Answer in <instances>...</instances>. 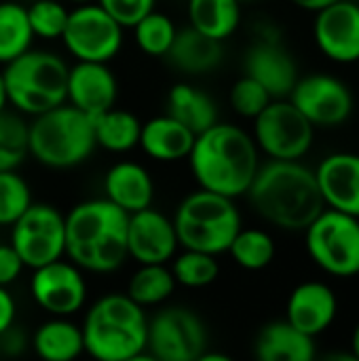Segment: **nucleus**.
<instances>
[{"mask_svg": "<svg viewBox=\"0 0 359 361\" xmlns=\"http://www.w3.org/2000/svg\"><path fill=\"white\" fill-rule=\"evenodd\" d=\"M239 2H250V0H239Z\"/></svg>", "mask_w": 359, "mask_h": 361, "instance_id": "8fccbe9b", "label": "nucleus"}, {"mask_svg": "<svg viewBox=\"0 0 359 361\" xmlns=\"http://www.w3.org/2000/svg\"><path fill=\"white\" fill-rule=\"evenodd\" d=\"M93 133L97 146H102L108 152L121 154L133 150L140 144L142 123L129 110L110 108L93 118Z\"/></svg>", "mask_w": 359, "mask_h": 361, "instance_id": "cd10ccee", "label": "nucleus"}, {"mask_svg": "<svg viewBox=\"0 0 359 361\" xmlns=\"http://www.w3.org/2000/svg\"><path fill=\"white\" fill-rule=\"evenodd\" d=\"M195 361H235L233 357L224 355V353H216V351H205L203 355H199Z\"/></svg>", "mask_w": 359, "mask_h": 361, "instance_id": "c03bdc74", "label": "nucleus"}, {"mask_svg": "<svg viewBox=\"0 0 359 361\" xmlns=\"http://www.w3.org/2000/svg\"><path fill=\"white\" fill-rule=\"evenodd\" d=\"M15 324V300L6 288H0V334Z\"/></svg>", "mask_w": 359, "mask_h": 361, "instance_id": "a19ab883", "label": "nucleus"}, {"mask_svg": "<svg viewBox=\"0 0 359 361\" xmlns=\"http://www.w3.org/2000/svg\"><path fill=\"white\" fill-rule=\"evenodd\" d=\"M23 262L11 243H0V288H8L23 271Z\"/></svg>", "mask_w": 359, "mask_h": 361, "instance_id": "58836bf2", "label": "nucleus"}, {"mask_svg": "<svg viewBox=\"0 0 359 361\" xmlns=\"http://www.w3.org/2000/svg\"><path fill=\"white\" fill-rule=\"evenodd\" d=\"M174 68H178L184 74H207L214 72L222 59H224V47L220 40H214L195 27L186 25L178 30L171 49L165 55Z\"/></svg>", "mask_w": 359, "mask_h": 361, "instance_id": "b1692460", "label": "nucleus"}, {"mask_svg": "<svg viewBox=\"0 0 359 361\" xmlns=\"http://www.w3.org/2000/svg\"><path fill=\"white\" fill-rule=\"evenodd\" d=\"M25 349H28L25 332L21 328H17L15 324L0 334V353H4L6 357H17Z\"/></svg>", "mask_w": 359, "mask_h": 361, "instance_id": "ea45409f", "label": "nucleus"}, {"mask_svg": "<svg viewBox=\"0 0 359 361\" xmlns=\"http://www.w3.org/2000/svg\"><path fill=\"white\" fill-rule=\"evenodd\" d=\"M313 36L317 49L336 63L359 61V2L336 0L315 13Z\"/></svg>", "mask_w": 359, "mask_h": 361, "instance_id": "2eb2a0df", "label": "nucleus"}, {"mask_svg": "<svg viewBox=\"0 0 359 361\" xmlns=\"http://www.w3.org/2000/svg\"><path fill=\"white\" fill-rule=\"evenodd\" d=\"M70 2H74V4H89V2H95V0H70Z\"/></svg>", "mask_w": 359, "mask_h": 361, "instance_id": "09e8293b", "label": "nucleus"}, {"mask_svg": "<svg viewBox=\"0 0 359 361\" xmlns=\"http://www.w3.org/2000/svg\"><path fill=\"white\" fill-rule=\"evenodd\" d=\"M87 361H95V360H87Z\"/></svg>", "mask_w": 359, "mask_h": 361, "instance_id": "3c124183", "label": "nucleus"}, {"mask_svg": "<svg viewBox=\"0 0 359 361\" xmlns=\"http://www.w3.org/2000/svg\"><path fill=\"white\" fill-rule=\"evenodd\" d=\"M245 76L260 82L273 99H288L298 76L294 57L281 47L279 36H260L245 53Z\"/></svg>", "mask_w": 359, "mask_h": 361, "instance_id": "f3484780", "label": "nucleus"}, {"mask_svg": "<svg viewBox=\"0 0 359 361\" xmlns=\"http://www.w3.org/2000/svg\"><path fill=\"white\" fill-rule=\"evenodd\" d=\"M28 8L19 2H0V63H11L32 49Z\"/></svg>", "mask_w": 359, "mask_h": 361, "instance_id": "c85d7f7f", "label": "nucleus"}, {"mask_svg": "<svg viewBox=\"0 0 359 361\" xmlns=\"http://www.w3.org/2000/svg\"><path fill=\"white\" fill-rule=\"evenodd\" d=\"M174 220L148 207L127 218V252L140 264H167L178 252Z\"/></svg>", "mask_w": 359, "mask_h": 361, "instance_id": "dca6fc26", "label": "nucleus"}, {"mask_svg": "<svg viewBox=\"0 0 359 361\" xmlns=\"http://www.w3.org/2000/svg\"><path fill=\"white\" fill-rule=\"evenodd\" d=\"M30 205L28 182L17 171H0V226H13Z\"/></svg>", "mask_w": 359, "mask_h": 361, "instance_id": "c9c22d12", "label": "nucleus"}, {"mask_svg": "<svg viewBox=\"0 0 359 361\" xmlns=\"http://www.w3.org/2000/svg\"><path fill=\"white\" fill-rule=\"evenodd\" d=\"M118 95L116 76L106 63L76 61L68 70V97L66 102L87 116L95 118L114 108Z\"/></svg>", "mask_w": 359, "mask_h": 361, "instance_id": "6ab92c4d", "label": "nucleus"}, {"mask_svg": "<svg viewBox=\"0 0 359 361\" xmlns=\"http://www.w3.org/2000/svg\"><path fill=\"white\" fill-rule=\"evenodd\" d=\"M80 330L89 360L125 361L146 351L148 319L127 294H106L95 300Z\"/></svg>", "mask_w": 359, "mask_h": 361, "instance_id": "20e7f679", "label": "nucleus"}, {"mask_svg": "<svg viewBox=\"0 0 359 361\" xmlns=\"http://www.w3.org/2000/svg\"><path fill=\"white\" fill-rule=\"evenodd\" d=\"M66 218V256L89 273H114L129 258L127 218L108 199H91L74 205Z\"/></svg>", "mask_w": 359, "mask_h": 361, "instance_id": "7ed1b4c3", "label": "nucleus"}, {"mask_svg": "<svg viewBox=\"0 0 359 361\" xmlns=\"http://www.w3.org/2000/svg\"><path fill=\"white\" fill-rule=\"evenodd\" d=\"M121 27H133L154 11L157 0H95Z\"/></svg>", "mask_w": 359, "mask_h": 361, "instance_id": "4c0bfd02", "label": "nucleus"}, {"mask_svg": "<svg viewBox=\"0 0 359 361\" xmlns=\"http://www.w3.org/2000/svg\"><path fill=\"white\" fill-rule=\"evenodd\" d=\"M34 302L53 317H70L87 302V281L70 260H55L34 271L30 279Z\"/></svg>", "mask_w": 359, "mask_h": 361, "instance_id": "4468645a", "label": "nucleus"}, {"mask_svg": "<svg viewBox=\"0 0 359 361\" xmlns=\"http://www.w3.org/2000/svg\"><path fill=\"white\" fill-rule=\"evenodd\" d=\"M315 361H359L353 353L347 351H334V353H326L322 357H315Z\"/></svg>", "mask_w": 359, "mask_h": 361, "instance_id": "37998d69", "label": "nucleus"}, {"mask_svg": "<svg viewBox=\"0 0 359 361\" xmlns=\"http://www.w3.org/2000/svg\"><path fill=\"white\" fill-rule=\"evenodd\" d=\"M25 8H28V21L34 38L61 40L70 11L59 0H36Z\"/></svg>", "mask_w": 359, "mask_h": 361, "instance_id": "f704fd0d", "label": "nucleus"}, {"mask_svg": "<svg viewBox=\"0 0 359 361\" xmlns=\"http://www.w3.org/2000/svg\"><path fill=\"white\" fill-rule=\"evenodd\" d=\"M28 157V123L15 112H0V171H15Z\"/></svg>", "mask_w": 359, "mask_h": 361, "instance_id": "72a5a7b5", "label": "nucleus"}, {"mask_svg": "<svg viewBox=\"0 0 359 361\" xmlns=\"http://www.w3.org/2000/svg\"><path fill=\"white\" fill-rule=\"evenodd\" d=\"M93 118L68 102L28 123V154L49 169H72L95 150Z\"/></svg>", "mask_w": 359, "mask_h": 361, "instance_id": "39448f33", "label": "nucleus"}, {"mask_svg": "<svg viewBox=\"0 0 359 361\" xmlns=\"http://www.w3.org/2000/svg\"><path fill=\"white\" fill-rule=\"evenodd\" d=\"M195 137L197 135L188 127H184L169 114H163L142 123V135L138 146L146 152V157L154 161L174 163L188 159Z\"/></svg>", "mask_w": 359, "mask_h": 361, "instance_id": "4be33fe9", "label": "nucleus"}, {"mask_svg": "<svg viewBox=\"0 0 359 361\" xmlns=\"http://www.w3.org/2000/svg\"><path fill=\"white\" fill-rule=\"evenodd\" d=\"M188 25L197 32L224 42L241 23L239 0H188Z\"/></svg>", "mask_w": 359, "mask_h": 361, "instance_id": "bb28decb", "label": "nucleus"}, {"mask_svg": "<svg viewBox=\"0 0 359 361\" xmlns=\"http://www.w3.org/2000/svg\"><path fill=\"white\" fill-rule=\"evenodd\" d=\"M176 286L178 283L167 264H140V269L131 275L125 294L144 309L165 302L174 294Z\"/></svg>", "mask_w": 359, "mask_h": 361, "instance_id": "c756f323", "label": "nucleus"}, {"mask_svg": "<svg viewBox=\"0 0 359 361\" xmlns=\"http://www.w3.org/2000/svg\"><path fill=\"white\" fill-rule=\"evenodd\" d=\"M256 361H315V338L284 322L267 324L254 343Z\"/></svg>", "mask_w": 359, "mask_h": 361, "instance_id": "5701e85b", "label": "nucleus"}, {"mask_svg": "<svg viewBox=\"0 0 359 361\" xmlns=\"http://www.w3.org/2000/svg\"><path fill=\"white\" fill-rule=\"evenodd\" d=\"M292 4H296L298 8H303V11H311V13H317V11H322V8H326V6H330L332 2H336V0H290Z\"/></svg>", "mask_w": 359, "mask_h": 361, "instance_id": "79ce46f5", "label": "nucleus"}, {"mask_svg": "<svg viewBox=\"0 0 359 361\" xmlns=\"http://www.w3.org/2000/svg\"><path fill=\"white\" fill-rule=\"evenodd\" d=\"M146 351L157 361H195L207 351L203 319L186 307H165L148 319Z\"/></svg>", "mask_w": 359, "mask_h": 361, "instance_id": "9b49d317", "label": "nucleus"}, {"mask_svg": "<svg viewBox=\"0 0 359 361\" xmlns=\"http://www.w3.org/2000/svg\"><path fill=\"white\" fill-rule=\"evenodd\" d=\"M351 347H353V349H351V353H353V355H355V357H358V360H359V324H358V326H355V330H353Z\"/></svg>", "mask_w": 359, "mask_h": 361, "instance_id": "49530a36", "label": "nucleus"}, {"mask_svg": "<svg viewBox=\"0 0 359 361\" xmlns=\"http://www.w3.org/2000/svg\"><path fill=\"white\" fill-rule=\"evenodd\" d=\"M252 137L269 161H300L313 146L315 127L290 99H273L254 118Z\"/></svg>", "mask_w": 359, "mask_h": 361, "instance_id": "1a4fd4ad", "label": "nucleus"}, {"mask_svg": "<svg viewBox=\"0 0 359 361\" xmlns=\"http://www.w3.org/2000/svg\"><path fill=\"white\" fill-rule=\"evenodd\" d=\"M229 99H231L233 110L239 116L252 118V121L273 102V97L267 93V89L260 82H256L254 78L245 76V74L235 80V85L231 87Z\"/></svg>", "mask_w": 359, "mask_h": 361, "instance_id": "e433bc0d", "label": "nucleus"}, {"mask_svg": "<svg viewBox=\"0 0 359 361\" xmlns=\"http://www.w3.org/2000/svg\"><path fill=\"white\" fill-rule=\"evenodd\" d=\"M305 245L311 260L328 275H359V218L326 207L305 228Z\"/></svg>", "mask_w": 359, "mask_h": 361, "instance_id": "6e6552de", "label": "nucleus"}, {"mask_svg": "<svg viewBox=\"0 0 359 361\" xmlns=\"http://www.w3.org/2000/svg\"><path fill=\"white\" fill-rule=\"evenodd\" d=\"M313 171L326 207L359 218L358 152H332Z\"/></svg>", "mask_w": 359, "mask_h": 361, "instance_id": "a211bd4d", "label": "nucleus"}, {"mask_svg": "<svg viewBox=\"0 0 359 361\" xmlns=\"http://www.w3.org/2000/svg\"><path fill=\"white\" fill-rule=\"evenodd\" d=\"M104 192L110 203L125 214H135L152 207L154 182L148 169L133 161L114 163L104 178Z\"/></svg>", "mask_w": 359, "mask_h": 361, "instance_id": "412c9836", "label": "nucleus"}, {"mask_svg": "<svg viewBox=\"0 0 359 361\" xmlns=\"http://www.w3.org/2000/svg\"><path fill=\"white\" fill-rule=\"evenodd\" d=\"M336 313V294L322 281H305L296 286L286 305V322L311 338L326 332L334 324Z\"/></svg>", "mask_w": 359, "mask_h": 361, "instance_id": "aec40b11", "label": "nucleus"}, {"mask_svg": "<svg viewBox=\"0 0 359 361\" xmlns=\"http://www.w3.org/2000/svg\"><path fill=\"white\" fill-rule=\"evenodd\" d=\"M313 127H339L353 114V93L332 74H309L296 80L288 97Z\"/></svg>", "mask_w": 359, "mask_h": 361, "instance_id": "ddd939ff", "label": "nucleus"}, {"mask_svg": "<svg viewBox=\"0 0 359 361\" xmlns=\"http://www.w3.org/2000/svg\"><path fill=\"white\" fill-rule=\"evenodd\" d=\"M229 254L237 262V267L245 271H262L275 258V241L267 231L241 228L235 235Z\"/></svg>", "mask_w": 359, "mask_h": 361, "instance_id": "7c9ffc66", "label": "nucleus"}, {"mask_svg": "<svg viewBox=\"0 0 359 361\" xmlns=\"http://www.w3.org/2000/svg\"><path fill=\"white\" fill-rule=\"evenodd\" d=\"M68 70V63L55 53L25 51L2 70L8 104L32 118L66 104Z\"/></svg>", "mask_w": 359, "mask_h": 361, "instance_id": "423d86ee", "label": "nucleus"}, {"mask_svg": "<svg viewBox=\"0 0 359 361\" xmlns=\"http://www.w3.org/2000/svg\"><path fill=\"white\" fill-rule=\"evenodd\" d=\"M125 361H157L148 351H144V353H140V355H133V357H129V360Z\"/></svg>", "mask_w": 359, "mask_h": 361, "instance_id": "de8ad7c7", "label": "nucleus"}, {"mask_svg": "<svg viewBox=\"0 0 359 361\" xmlns=\"http://www.w3.org/2000/svg\"><path fill=\"white\" fill-rule=\"evenodd\" d=\"M8 106V99H6V89H4V80H2V72H0V112H4Z\"/></svg>", "mask_w": 359, "mask_h": 361, "instance_id": "a18cd8bd", "label": "nucleus"}, {"mask_svg": "<svg viewBox=\"0 0 359 361\" xmlns=\"http://www.w3.org/2000/svg\"><path fill=\"white\" fill-rule=\"evenodd\" d=\"M11 245L23 267L36 271L66 254V218L47 203H32L11 226Z\"/></svg>", "mask_w": 359, "mask_h": 361, "instance_id": "9d476101", "label": "nucleus"}, {"mask_svg": "<svg viewBox=\"0 0 359 361\" xmlns=\"http://www.w3.org/2000/svg\"><path fill=\"white\" fill-rule=\"evenodd\" d=\"M245 197L262 220L292 233L305 231L326 209L315 171L300 161L260 165Z\"/></svg>", "mask_w": 359, "mask_h": 361, "instance_id": "f257e3e1", "label": "nucleus"}, {"mask_svg": "<svg viewBox=\"0 0 359 361\" xmlns=\"http://www.w3.org/2000/svg\"><path fill=\"white\" fill-rule=\"evenodd\" d=\"M171 275H174L176 283H180L184 288L199 290V288L212 286L218 279L220 264H218L216 256H209V254H203V252L184 250V254L174 256Z\"/></svg>", "mask_w": 359, "mask_h": 361, "instance_id": "473e14b6", "label": "nucleus"}, {"mask_svg": "<svg viewBox=\"0 0 359 361\" xmlns=\"http://www.w3.org/2000/svg\"><path fill=\"white\" fill-rule=\"evenodd\" d=\"M188 163L199 188L237 199L260 167V150L245 129L218 121L195 137Z\"/></svg>", "mask_w": 359, "mask_h": 361, "instance_id": "f03ea898", "label": "nucleus"}, {"mask_svg": "<svg viewBox=\"0 0 359 361\" xmlns=\"http://www.w3.org/2000/svg\"><path fill=\"white\" fill-rule=\"evenodd\" d=\"M123 30L97 2L70 11L61 40L76 61L108 63L123 47Z\"/></svg>", "mask_w": 359, "mask_h": 361, "instance_id": "f8f14e48", "label": "nucleus"}, {"mask_svg": "<svg viewBox=\"0 0 359 361\" xmlns=\"http://www.w3.org/2000/svg\"><path fill=\"white\" fill-rule=\"evenodd\" d=\"M167 114L188 127L195 135L218 123V108L214 99L186 82H178L167 93Z\"/></svg>", "mask_w": 359, "mask_h": 361, "instance_id": "393cba45", "label": "nucleus"}, {"mask_svg": "<svg viewBox=\"0 0 359 361\" xmlns=\"http://www.w3.org/2000/svg\"><path fill=\"white\" fill-rule=\"evenodd\" d=\"M174 228L184 250L218 256L229 252L235 235L243 226L235 199L199 188L178 205Z\"/></svg>", "mask_w": 359, "mask_h": 361, "instance_id": "0eeeda50", "label": "nucleus"}, {"mask_svg": "<svg viewBox=\"0 0 359 361\" xmlns=\"http://www.w3.org/2000/svg\"><path fill=\"white\" fill-rule=\"evenodd\" d=\"M131 30H133V38H135L138 47L142 49V53H146L150 57H165L174 44L176 34H178V27L171 21V17H167L165 13H159V11L148 13Z\"/></svg>", "mask_w": 359, "mask_h": 361, "instance_id": "2f4dec72", "label": "nucleus"}, {"mask_svg": "<svg viewBox=\"0 0 359 361\" xmlns=\"http://www.w3.org/2000/svg\"><path fill=\"white\" fill-rule=\"evenodd\" d=\"M32 349L42 361H76L85 353L83 330L66 317H53L38 326Z\"/></svg>", "mask_w": 359, "mask_h": 361, "instance_id": "a878e982", "label": "nucleus"}]
</instances>
